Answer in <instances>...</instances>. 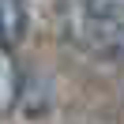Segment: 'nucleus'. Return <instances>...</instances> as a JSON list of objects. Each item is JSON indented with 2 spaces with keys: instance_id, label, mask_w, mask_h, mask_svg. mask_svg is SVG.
<instances>
[{
  "instance_id": "1",
  "label": "nucleus",
  "mask_w": 124,
  "mask_h": 124,
  "mask_svg": "<svg viewBox=\"0 0 124 124\" xmlns=\"http://www.w3.org/2000/svg\"><path fill=\"white\" fill-rule=\"evenodd\" d=\"M19 94H23V83H19V64L11 56V45L0 41V113L15 109Z\"/></svg>"
},
{
  "instance_id": "2",
  "label": "nucleus",
  "mask_w": 124,
  "mask_h": 124,
  "mask_svg": "<svg viewBox=\"0 0 124 124\" xmlns=\"http://www.w3.org/2000/svg\"><path fill=\"white\" fill-rule=\"evenodd\" d=\"M26 34V8L23 0H0V41L19 45Z\"/></svg>"
},
{
  "instance_id": "3",
  "label": "nucleus",
  "mask_w": 124,
  "mask_h": 124,
  "mask_svg": "<svg viewBox=\"0 0 124 124\" xmlns=\"http://www.w3.org/2000/svg\"><path fill=\"white\" fill-rule=\"evenodd\" d=\"M94 19H124V0H83Z\"/></svg>"
}]
</instances>
